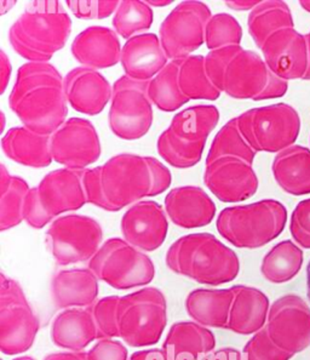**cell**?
Listing matches in <instances>:
<instances>
[{
	"mask_svg": "<svg viewBox=\"0 0 310 360\" xmlns=\"http://www.w3.org/2000/svg\"><path fill=\"white\" fill-rule=\"evenodd\" d=\"M290 231L298 245L303 249H310V198L298 202L293 210Z\"/></svg>",
	"mask_w": 310,
	"mask_h": 360,
	"instance_id": "obj_43",
	"label": "cell"
},
{
	"mask_svg": "<svg viewBox=\"0 0 310 360\" xmlns=\"http://www.w3.org/2000/svg\"><path fill=\"white\" fill-rule=\"evenodd\" d=\"M216 204L198 186H181L165 197V211L172 224L184 229L206 227L216 216Z\"/></svg>",
	"mask_w": 310,
	"mask_h": 360,
	"instance_id": "obj_22",
	"label": "cell"
},
{
	"mask_svg": "<svg viewBox=\"0 0 310 360\" xmlns=\"http://www.w3.org/2000/svg\"><path fill=\"white\" fill-rule=\"evenodd\" d=\"M40 323L22 286L0 274V351L18 356L30 351L39 333Z\"/></svg>",
	"mask_w": 310,
	"mask_h": 360,
	"instance_id": "obj_12",
	"label": "cell"
},
{
	"mask_svg": "<svg viewBox=\"0 0 310 360\" xmlns=\"http://www.w3.org/2000/svg\"><path fill=\"white\" fill-rule=\"evenodd\" d=\"M1 131H4L5 129V115L4 112H1Z\"/></svg>",
	"mask_w": 310,
	"mask_h": 360,
	"instance_id": "obj_56",
	"label": "cell"
},
{
	"mask_svg": "<svg viewBox=\"0 0 310 360\" xmlns=\"http://www.w3.org/2000/svg\"><path fill=\"white\" fill-rule=\"evenodd\" d=\"M154 13L147 1L122 0L113 16L114 31L124 39L143 34L153 25Z\"/></svg>",
	"mask_w": 310,
	"mask_h": 360,
	"instance_id": "obj_38",
	"label": "cell"
},
{
	"mask_svg": "<svg viewBox=\"0 0 310 360\" xmlns=\"http://www.w3.org/2000/svg\"><path fill=\"white\" fill-rule=\"evenodd\" d=\"M201 360H246L243 352L233 347H224L211 352Z\"/></svg>",
	"mask_w": 310,
	"mask_h": 360,
	"instance_id": "obj_47",
	"label": "cell"
},
{
	"mask_svg": "<svg viewBox=\"0 0 310 360\" xmlns=\"http://www.w3.org/2000/svg\"><path fill=\"white\" fill-rule=\"evenodd\" d=\"M50 148L53 162L73 170L88 169L102 153L96 128L84 118L67 119L50 136Z\"/></svg>",
	"mask_w": 310,
	"mask_h": 360,
	"instance_id": "obj_16",
	"label": "cell"
},
{
	"mask_svg": "<svg viewBox=\"0 0 310 360\" xmlns=\"http://www.w3.org/2000/svg\"><path fill=\"white\" fill-rule=\"evenodd\" d=\"M83 182L88 204L108 212L152 197L153 189L148 159L132 153L117 154L103 165L85 169Z\"/></svg>",
	"mask_w": 310,
	"mask_h": 360,
	"instance_id": "obj_3",
	"label": "cell"
},
{
	"mask_svg": "<svg viewBox=\"0 0 310 360\" xmlns=\"http://www.w3.org/2000/svg\"><path fill=\"white\" fill-rule=\"evenodd\" d=\"M288 210L274 199L223 209L216 229L226 242L239 249H258L284 232Z\"/></svg>",
	"mask_w": 310,
	"mask_h": 360,
	"instance_id": "obj_7",
	"label": "cell"
},
{
	"mask_svg": "<svg viewBox=\"0 0 310 360\" xmlns=\"http://www.w3.org/2000/svg\"><path fill=\"white\" fill-rule=\"evenodd\" d=\"M50 334L53 345L67 352H83L93 341H98V331L90 307L70 308L58 313Z\"/></svg>",
	"mask_w": 310,
	"mask_h": 360,
	"instance_id": "obj_27",
	"label": "cell"
},
{
	"mask_svg": "<svg viewBox=\"0 0 310 360\" xmlns=\"http://www.w3.org/2000/svg\"><path fill=\"white\" fill-rule=\"evenodd\" d=\"M243 353L246 360H290L293 356L269 338L266 328L250 338Z\"/></svg>",
	"mask_w": 310,
	"mask_h": 360,
	"instance_id": "obj_41",
	"label": "cell"
},
{
	"mask_svg": "<svg viewBox=\"0 0 310 360\" xmlns=\"http://www.w3.org/2000/svg\"><path fill=\"white\" fill-rule=\"evenodd\" d=\"M147 159H148L149 167L152 172V180H153L152 197H157L170 188L172 176H171L170 170L162 162H159L154 157H147Z\"/></svg>",
	"mask_w": 310,
	"mask_h": 360,
	"instance_id": "obj_45",
	"label": "cell"
},
{
	"mask_svg": "<svg viewBox=\"0 0 310 360\" xmlns=\"http://www.w3.org/2000/svg\"><path fill=\"white\" fill-rule=\"evenodd\" d=\"M118 33L108 27L91 26L80 32L70 45L75 61L91 70H105L122 58Z\"/></svg>",
	"mask_w": 310,
	"mask_h": 360,
	"instance_id": "obj_23",
	"label": "cell"
},
{
	"mask_svg": "<svg viewBox=\"0 0 310 360\" xmlns=\"http://www.w3.org/2000/svg\"><path fill=\"white\" fill-rule=\"evenodd\" d=\"M120 296H105L90 307L98 331V340L119 338L118 306Z\"/></svg>",
	"mask_w": 310,
	"mask_h": 360,
	"instance_id": "obj_40",
	"label": "cell"
},
{
	"mask_svg": "<svg viewBox=\"0 0 310 360\" xmlns=\"http://www.w3.org/2000/svg\"><path fill=\"white\" fill-rule=\"evenodd\" d=\"M243 40V28L234 16L227 13H214L205 28V45L210 51L239 46Z\"/></svg>",
	"mask_w": 310,
	"mask_h": 360,
	"instance_id": "obj_39",
	"label": "cell"
},
{
	"mask_svg": "<svg viewBox=\"0 0 310 360\" xmlns=\"http://www.w3.org/2000/svg\"><path fill=\"white\" fill-rule=\"evenodd\" d=\"M299 4H301V6L302 8H303V9L306 10V11H308V13H310V0H306V1H301Z\"/></svg>",
	"mask_w": 310,
	"mask_h": 360,
	"instance_id": "obj_54",
	"label": "cell"
},
{
	"mask_svg": "<svg viewBox=\"0 0 310 360\" xmlns=\"http://www.w3.org/2000/svg\"><path fill=\"white\" fill-rule=\"evenodd\" d=\"M51 299L57 309L89 308L100 294V281L90 268L62 269L50 284Z\"/></svg>",
	"mask_w": 310,
	"mask_h": 360,
	"instance_id": "obj_25",
	"label": "cell"
},
{
	"mask_svg": "<svg viewBox=\"0 0 310 360\" xmlns=\"http://www.w3.org/2000/svg\"><path fill=\"white\" fill-rule=\"evenodd\" d=\"M120 63L129 78L150 82L167 67L169 58L157 34L143 33L127 40L122 46Z\"/></svg>",
	"mask_w": 310,
	"mask_h": 360,
	"instance_id": "obj_24",
	"label": "cell"
},
{
	"mask_svg": "<svg viewBox=\"0 0 310 360\" xmlns=\"http://www.w3.org/2000/svg\"><path fill=\"white\" fill-rule=\"evenodd\" d=\"M167 324V297L160 289L146 286L120 296L119 338L129 347L148 348L157 345Z\"/></svg>",
	"mask_w": 310,
	"mask_h": 360,
	"instance_id": "obj_9",
	"label": "cell"
},
{
	"mask_svg": "<svg viewBox=\"0 0 310 360\" xmlns=\"http://www.w3.org/2000/svg\"><path fill=\"white\" fill-rule=\"evenodd\" d=\"M67 102L82 115H98L112 101L113 86L98 70L77 67L65 77Z\"/></svg>",
	"mask_w": 310,
	"mask_h": 360,
	"instance_id": "obj_21",
	"label": "cell"
},
{
	"mask_svg": "<svg viewBox=\"0 0 310 360\" xmlns=\"http://www.w3.org/2000/svg\"><path fill=\"white\" fill-rule=\"evenodd\" d=\"M165 262L171 272L202 285L219 286L235 281L240 259L235 251L211 233H192L171 244Z\"/></svg>",
	"mask_w": 310,
	"mask_h": 360,
	"instance_id": "obj_4",
	"label": "cell"
},
{
	"mask_svg": "<svg viewBox=\"0 0 310 360\" xmlns=\"http://www.w3.org/2000/svg\"><path fill=\"white\" fill-rule=\"evenodd\" d=\"M13 360H35L33 356H16V358H13Z\"/></svg>",
	"mask_w": 310,
	"mask_h": 360,
	"instance_id": "obj_55",
	"label": "cell"
},
{
	"mask_svg": "<svg viewBox=\"0 0 310 360\" xmlns=\"http://www.w3.org/2000/svg\"><path fill=\"white\" fill-rule=\"evenodd\" d=\"M271 172L280 188L291 195L310 194V150L293 145L276 154Z\"/></svg>",
	"mask_w": 310,
	"mask_h": 360,
	"instance_id": "obj_31",
	"label": "cell"
},
{
	"mask_svg": "<svg viewBox=\"0 0 310 360\" xmlns=\"http://www.w3.org/2000/svg\"><path fill=\"white\" fill-rule=\"evenodd\" d=\"M261 50L266 66L276 77L286 82L306 78L309 68L306 35L286 28L271 35Z\"/></svg>",
	"mask_w": 310,
	"mask_h": 360,
	"instance_id": "obj_20",
	"label": "cell"
},
{
	"mask_svg": "<svg viewBox=\"0 0 310 360\" xmlns=\"http://www.w3.org/2000/svg\"><path fill=\"white\" fill-rule=\"evenodd\" d=\"M30 186L20 176L10 175L5 165L0 170V231L18 227L25 221V205Z\"/></svg>",
	"mask_w": 310,
	"mask_h": 360,
	"instance_id": "obj_33",
	"label": "cell"
},
{
	"mask_svg": "<svg viewBox=\"0 0 310 360\" xmlns=\"http://www.w3.org/2000/svg\"><path fill=\"white\" fill-rule=\"evenodd\" d=\"M149 82H137L127 75L113 85L108 112L110 131L122 140H140L153 124V103L148 96Z\"/></svg>",
	"mask_w": 310,
	"mask_h": 360,
	"instance_id": "obj_14",
	"label": "cell"
},
{
	"mask_svg": "<svg viewBox=\"0 0 310 360\" xmlns=\"http://www.w3.org/2000/svg\"><path fill=\"white\" fill-rule=\"evenodd\" d=\"M1 148L8 158L23 167L44 169L53 162L50 136L26 127L10 129L1 139Z\"/></svg>",
	"mask_w": 310,
	"mask_h": 360,
	"instance_id": "obj_29",
	"label": "cell"
},
{
	"mask_svg": "<svg viewBox=\"0 0 310 360\" xmlns=\"http://www.w3.org/2000/svg\"><path fill=\"white\" fill-rule=\"evenodd\" d=\"M256 154L257 153L249 145V142L240 131L238 118L235 117L228 120L214 136L206 157V164L212 163L219 158L231 157V158L241 159L246 163L254 165Z\"/></svg>",
	"mask_w": 310,
	"mask_h": 360,
	"instance_id": "obj_37",
	"label": "cell"
},
{
	"mask_svg": "<svg viewBox=\"0 0 310 360\" xmlns=\"http://www.w3.org/2000/svg\"><path fill=\"white\" fill-rule=\"evenodd\" d=\"M43 360H88L86 352H57L45 356Z\"/></svg>",
	"mask_w": 310,
	"mask_h": 360,
	"instance_id": "obj_49",
	"label": "cell"
},
{
	"mask_svg": "<svg viewBox=\"0 0 310 360\" xmlns=\"http://www.w3.org/2000/svg\"><path fill=\"white\" fill-rule=\"evenodd\" d=\"M212 13L205 3L186 0L167 15L159 30V38L167 58L190 56L205 43V28Z\"/></svg>",
	"mask_w": 310,
	"mask_h": 360,
	"instance_id": "obj_15",
	"label": "cell"
},
{
	"mask_svg": "<svg viewBox=\"0 0 310 360\" xmlns=\"http://www.w3.org/2000/svg\"><path fill=\"white\" fill-rule=\"evenodd\" d=\"M232 288L195 289L186 299V311L193 321L205 328L227 330L232 307Z\"/></svg>",
	"mask_w": 310,
	"mask_h": 360,
	"instance_id": "obj_30",
	"label": "cell"
},
{
	"mask_svg": "<svg viewBox=\"0 0 310 360\" xmlns=\"http://www.w3.org/2000/svg\"><path fill=\"white\" fill-rule=\"evenodd\" d=\"M232 307L227 330L238 335H254L266 328L271 309L269 299L257 288L232 286Z\"/></svg>",
	"mask_w": 310,
	"mask_h": 360,
	"instance_id": "obj_26",
	"label": "cell"
},
{
	"mask_svg": "<svg viewBox=\"0 0 310 360\" xmlns=\"http://www.w3.org/2000/svg\"><path fill=\"white\" fill-rule=\"evenodd\" d=\"M88 268L98 281L115 290L142 289L155 278L152 259L122 238L105 240L96 255L89 261Z\"/></svg>",
	"mask_w": 310,
	"mask_h": 360,
	"instance_id": "obj_10",
	"label": "cell"
},
{
	"mask_svg": "<svg viewBox=\"0 0 310 360\" xmlns=\"http://www.w3.org/2000/svg\"><path fill=\"white\" fill-rule=\"evenodd\" d=\"M119 3L115 0H97V1H80L68 0L66 5L70 13L80 20H103L110 18L118 9Z\"/></svg>",
	"mask_w": 310,
	"mask_h": 360,
	"instance_id": "obj_42",
	"label": "cell"
},
{
	"mask_svg": "<svg viewBox=\"0 0 310 360\" xmlns=\"http://www.w3.org/2000/svg\"><path fill=\"white\" fill-rule=\"evenodd\" d=\"M122 239L143 252H153L165 243L169 217L165 207L153 200H141L127 209L120 221Z\"/></svg>",
	"mask_w": 310,
	"mask_h": 360,
	"instance_id": "obj_19",
	"label": "cell"
},
{
	"mask_svg": "<svg viewBox=\"0 0 310 360\" xmlns=\"http://www.w3.org/2000/svg\"><path fill=\"white\" fill-rule=\"evenodd\" d=\"M306 44H308V56H309V68H308V73H306L304 80H310V32L306 35Z\"/></svg>",
	"mask_w": 310,
	"mask_h": 360,
	"instance_id": "obj_52",
	"label": "cell"
},
{
	"mask_svg": "<svg viewBox=\"0 0 310 360\" xmlns=\"http://www.w3.org/2000/svg\"><path fill=\"white\" fill-rule=\"evenodd\" d=\"M204 184L222 202H240L257 193V174L252 164L224 157L206 164Z\"/></svg>",
	"mask_w": 310,
	"mask_h": 360,
	"instance_id": "obj_18",
	"label": "cell"
},
{
	"mask_svg": "<svg viewBox=\"0 0 310 360\" xmlns=\"http://www.w3.org/2000/svg\"><path fill=\"white\" fill-rule=\"evenodd\" d=\"M88 360H129V352L118 338L98 340L88 352Z\"/></svg>",
	"mask_w": 310,
	"mask_h": 360,
	"instance_id": "obj_44",
	"label": "cell"
},
{
	"mask_svg": "<svg viewBox=\"0 0 310 360\" xmlns=\"http://www.w3.org/2000/svg\"><path fill=\"white\" fill-rule=\"evenodd\" d=\"M247 26L254 44L262 49L271 35L286 28H295L292 13L288 5L281 0L261 1L250 13Z\"/></svg>",
	"mask_w": 310,
	"mask_h": 360,
	"instance_id": "obj_32",
	"label": "cell"
},
{
	"mask_svg": "<svg viewBox=\"0 0 310 360\" xmlns=\"http://www.w3.org/2000/svg\"><path fill=\"white\" fill-rule=\"evenodd\" d=\"M147 4H148L149 6L153 5V6H157V8H162V6L170 5L171 1H147Z\"/></svg>",
	"mask_w": 310,
	"mask_h": 360,
	"instance_id": "obj_53",
	"label": "cell"
},
{
	"mask_svg": "<svg viewBox=\"0 0 310 360\" xmlns=\"http://www.w3.org/2000/svg\"><path fill=\"white\" fill-rule=\"evenodd\" d=\"M306 295L310 301V261L306 266Z\"/></svg>",
	"mask_w": 310,
	"mask_h": 360,
	"instance_id": "obj_51",
	"label": "cell"
},
{
	"mask_svg": "<svg viewBox=\"0 0 310 360\" xmlns=\"http://www.w3.org/2000/svg\"><path fill=\"white\" fill-rule=\"evenodd\" d=\"M205 67L211 83L235 100L264 101L288 93V82L276 77L257 53L241 45L209 51Z\"/></svg>",
	"mask_w": 310,
	"mask_h": 360,
	"instance_id": "obj_2",
	"label": "cell"
},
{
	"mask_svg": "<svg viewBox=\"0 0 310 360\" xmlns=\"http://www.w3.org/2000/svg\"><path fill=\"white\" fill-rule=\"evenodd\" d=\"M129 360H171L164 348H144L132 353Z\"/></svg>",
	"mask_w": 310,
	"mask_h": 360,
	"instance_id": "obj_46",
	"label": "cell"
},
{
	"mask_svg": "<svg viewBox=\"0 0 310 360\" xmlns=\"http://www.w3.org/2000/svg\"><path fill=\"white\" fill-rule=\"evenodd\" d=\"M219 122V110L214 105H193L181 110L157 139V153L176 169L195 167Z\"/></svg>",
	"mask_w": 310,
	"mask_h": 360,
	"instance_id": "obj_6",
	"label": "cell"
},
{
	"mask_svg": "<svg viewBox=\"0 0 310 360\" xmlns=\"http://www.w3.org/2000/svg\"><path fill=\"white\" fill-rule=\"evenodd\" d=\"M162 348L171 360H201L216 348V336L195 321H177L171 326Z\"/></svg>",
	"mask_w": 310,
	"mask_h": 360,
	"instance_id": "obj_28",
	"label": "cell"
},
{
	"mask_svg": "<svg viewBox=\"0 0 310 360\" xmlns=\"http://www.w3.org/2000/svg\"><path fill=\"white\" fill-rule=\"evenodd\" d=\"M84 172L63 167L45 175L39 185L28 192L25 222L32 229H44L62 214L79 210L88 204Z\"/></svg>",
	"mask_w": 310,
	"mask_h": 360,
	"instance_id": "obj_8",
	"label": "cell"
},
{
	"mask_svg": "<svg viewBox=\"0 0 310 360\" xmlns=\"http://www.w3.org/2000/svg\"><path fill=\"white\" fill-rule=\"evenodd\" d=\"M103 239L100 222L90 216H60L45 233L49 254L58 266L86 262L96 255Z\"/></svg>",
	"mask_w": 310,
	"mask_h": 360,
	"instance_id": "obj_13",
	"label": "cell"
},
{
	"mask_svg": "<svg viewBox=\"0 0 310 360\" xmlns=\"http://www.w3.org/2000/svg\"><path fill=\"white\" fill-rule=\"evenodd\" d=\"M72 18L61 1H32L9 30L13 51L28 62L49 63L65 48Z\"/></svg>",
	"mask_w": 310,
	"mask_h": 360,
	"instance_id": "obj_5",
	"label": "cell"
},
{
	"mask_svg": "<svg viewBox=\"0 0 310 360\" xmlns=\"http://www.w3.org/2000/svg\"><path fill=\"white\" fill-rule=\"evenodd\" d=\"M1 360H3V359H1Z\"/></svg>",
	"mask_w": 310,
	"mask_h": 360,
	"instance_id": "obj_57",
	"label": "cell"
},
{
	"mask_svg": "<svg viewBox=\"0 0 310 360\" xmlns=\"http://www.w3.org/2000/svg\"><path fill=\"white\" fill-rule=\"evenodd\" d=\"M239 128L254 152L280 153L297 141L301 118L288 103L263 105L236 117Z\"/></svg>",
	"mask_w": 310,
	"mask_h": 360,
	"instance_id": "obj_11",
	"label": "cell"
},
{
	"mask_svg": "<svg viewBox=\"0 0 310 360\" xmlns=\"http://www.w3.org/2000/svg\"><path fill=\"white\" fill-rule=\"evenodd\" d=\"M179 60H172L148 84V96L157 110L176 112L189 100L184 96L179 83Z\"/></svg>",
	"mask_w": 310,
	"mask_h": 360,
	"instance_id": "obj_36",
	"label": "cell"
},
{
	"mask_svg": "<svg viewBox=\"0 0 310 360\" xmlns=\"http://www.w3.org/2000/svg\"><path fill=\"white\" fill-rule=\"evenodd\" d=\"M0 70H1V90L0 93L4 94L5 90L9 85L10 78H11V73H13V67H11V62L8 55L5 53L4 50H1L0 53Z\"/></svg>",
	"mask_w": 310,
	"mask_h": 360,
	"instance_id": "obj_48",
	"label": "cell"
},
{
	"mask_svg": "<svg viewBox=\"0 0 310 360\" xmlns=\"http://www.w3.org/2000/svg\"><path fill=\"white\" fill-rule=\"evenodd\" d=\"M179 83L181 91L189 101H216L222 94L207 75L205 56L190 55L179 58Z\"/></svg>",
	"mask_w": 310,
	"mask_h": 360,
	"instance_id": "obj_35",
	"label": "cell"
},
{
	"mask_svg": "<svg viewBox=\"0 0 310 360\" xmlns=\"http://www.w3.org/2000/svg\"><path fill=\"white\" fill-rule=\"evenodd\" d=\"M266 330L281 349L301 353L310 346L309 306L297 295L280 297L271 306Z\"/></svg>",
	"mask_w": 310,
	"mask_h": 360,
	"instance_id": "obj_17",
	"label": "cell"
},
{
	"mask_svg": "<svg viewBox=\"0 0 310 360\" xmlns=\"http://www.w3.org/2000/svg\"><path fill=\"white\" fill-rule=\"evenodd\" d=\"M67 103L65 78L53 65L27 62L18 68L9 107L23 127L51 136L67 120Z\"/></svg>",
	"mask_w": 310,
	"mask_h": 360,
	"instance_id": "obj_1",
	"label": "cell"
},
{
	"mask_svg": "<svg viewBox=\"0 0 310 360\" xmlns=\"http://www.w3.org/2000/svg\"><path fill=\"white\" fill-rule=\"evenodd\" d=\"M303 251L292 240H284L271 248L263 257L261 273L273 284H284L292 281L301 271Z\"/></svg>",
	"mask_w": 310,
	"mask_h": 360,
	"instance_id": "obj_34",
	"label": "cell"
},
{
	"mask_svg": "<svg viewBox=\"0 0 310 360\" xmlns=\"http://www.w3.org/2000/svg\"><path fill=\"white\" fill-rule=\"evenodd\" d=\"M261 1H226V4L233 10L243 11V10H252L259 4Z\"/></svg>",
	"mask_w": 310,
	"mask_h": 360,
	"instance_id": "obj_50",
	"label": "cell"
}]
</instances>
